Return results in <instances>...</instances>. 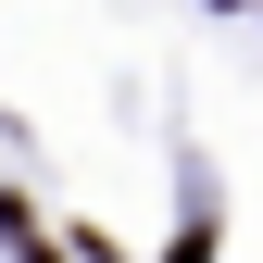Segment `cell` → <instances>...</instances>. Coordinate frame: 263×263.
<instances>
[{"label":"cell","instance_id":"1","mask_svg":"<svg viewBox=\"0 0 263 263\" xmlns=\"http://www.w3.org/2000/svg\"><path fill=\"white\" fill-rule=\"evenodd\" d=\"M25 263H63V251H50V238H25Z\"/></svg>","mask_w":263,"mask_h":263}]
</instances>
